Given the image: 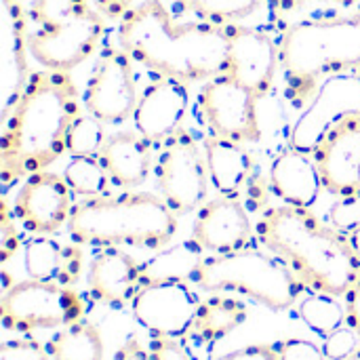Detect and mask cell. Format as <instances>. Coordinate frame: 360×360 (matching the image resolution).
I'll list each match as a JSON object with an SVG mask.
<instances>
[{
  "instance_id": "20",
  "label": "cell",
  "mask_w": 360,
  "mask_h": 360,
  "mask_svg": "<svg viewBox=\"0 0 360 360\" xmlns=\"http://www.w3.org/2000/svg\"><path fill=\"white\" fill-rule=\"evenodd\" d=\"M27 11L23 0H2V118L11 114L32 72L27 65Z\"/></svg>"
},
{
  "instance_id": "27",
  "label": "cell",
  "mask_w": 360,
  "mask_h": 360,
  "mask_svg": "<svg viewBox=\"0 0 360 360\" xmlns=\"http://www.w3.org/2000/svg\"><path fill=\"white\" fill-rule=\"evenodd\" d=\"M202 253L205 251L194 240L173 245L143 264V283L190 281L196 268L200 266V262L205 259Z\"/></svg>"
},
{
  "instance_id": "13",
  "label": "cell",
  "mask_w": 360,
  "mask_h": 360,
  "mask_svg": "<svg viewBox=\"0 0 360 360\" xmlns=\"http://www.w3.org/2000/svg\"><path fill=\"white\" fill-rule=\"evenodd\" d=\"M323 188L335 196L360 192V110L338 116L312 150Z\"/></svg>"
},
{
  "instance_id": "16",
  "label": "cell",
  "mask_w": 360,
  "mask_h": 360,
  "mask_svg": "<svg viewBox=\"0 0 360 360\" xmlns=\"http://www.w3.org/2000/svg\"><path fill=\"white\" fill-rule=\"evenodd\" d=\"M190 108V86L177 78L156 76L139 95L133 112L135 131L152 146L162 143L184 129V118Z\"/></svg>"
},
{
  "instance_id": "31",
  "label": "cell",
  "mask_w": 360,
  "mask_h": 360,
  "mask_svg": "<svg viewBox=\"0 0 360 360\" xmlns=\"http://www.w3.org/2000/svg\"><path fill=\"white\" fill-rule=\"evenodd\" d=\"M114 360H194L184 342L173 338L150 335L148 342L129 338L122 348L114 354Z\"/></svg>"
},
{
  "instance_id": "34",
  "label": "cell",
  "mask_w": 360,
  "mask_h": 360,
  "mask_svg": "<svg viewBox=\"0 0 360 360\" xmlns=\"http://www.w3.org/2000/svg\"><path fill=\"white\" fill-rule=\"evenodd\" d=\"M359 333L354 329L340 327L338 331L329 333L323 342V352L327 360H346L354 350H359Z\"/></svg>"
},
{
  "instance_id": "39",
  "label": "cell",
  "mask_w": 360,
  "mask_h": 360,
  "mask_svg": "<svg viewBox=\"0 0 360 360\" xmlns=\"http://www.w3.org/2000/svg\"><path fill=\"white\" fill-rule=\"evenodd\" d=\"M346 297V325L354 329L360 338V278L352 285V289L344 295Z\"/></svg>"
},
{
  "instance_id": "15",
  "label": "cell",
  "mask_w": 360,
  "mask_h": 360,
  "mask_svg": "<svg viewBox=\"0 0 360 360\" xmlns=\"http://www.w3.org/2000/svg\"><path fill=\"white\" fill-rule=\"evenodd\" d=\"M228 34V65L226 74L253 91L259 99L274 89L281 68L278 44L262 30L232 23L224 27Z\"/></svg>"
},
{
  "instance_id": "25",
  "label": "cell",
  "mask_w": 360,
  "mask_h": 360,
  "mask_svg": "<svg viewBox=\"0 0 360 360\" xmlns=\"http://www.w3.org/2000/svg\"><path fill=\"white\" fill-rule=\"evenodd\" d=\"M211 186L221 196H238L243 186L251 179L253 158L243 143L209 135L202 141Z\"/></svg>"
},
{
  "instance_id": "21",
  "label": "cell",
  "mask_w": 360,
  "mask_h": 360,
  "mask_svg": "<svg viewBox=\"0 0 360 360\" xmlns=\"http://www.w3.org/2000/svg\"><path fill=\"white\" fill-rule=\"evenodd\" d=\"M247 321V306L236 297L211 295L200 302L192 329L184 338L186 348L194 360H205L217 342L228 338L232 331L243 327Z\"/></svg>"
},
{
  "instance_id": "19",
  "label": "cell",
  "mask_w": 360,
  "mask_h": 360,
  "mask_svg": "<svg viewBox=\"0 0 360 360\" xmlns=\"http://www.w3.org/2000/svg\"><path fill=\"white\" fill-rule=\"evenodd\" d=\"M143 285V264L120 247H103L89 264V295L110 308L120 310L131 304Z\"/></svg>"
},
{
  "instance_id": "40",
  "label": "cell",
  "mask_w": 360,
  "mask_h": 360,
  "mask_svg": "<svg viewBox=\"0 0 360 360\" xmlns=\"http://www.w3.org/2000/svg\"><path fill=\"white\" fill-rule=\"evenodd\" d=\"M135 2L137 0H95V6L105 19L120 21L135 6Z\"/></svg>"
},
{
  "instance_id": "28",
  "label": "cell",
  "mask_w": 360,
  "mask_h": 360,
  "mask_svg": "<svg viewBox=\"0 0 360 360\" xmlns=\"http://www.w3.org/2000/svg\"><path fill=\"white\" fill-rule=\"evenodd\" d=\"M262 6V0H177L179 15H192L217 27H226L251 17Z\"/></svg>"
},
{
  "instance_id": "30",
  "label": "cell",
  "mask_w": 360,
  "mask_h": 360,
  "mask_svg": "<svg viewBox=\"0 0 360 360\" xmlns=\"http://www.w3.org/2000/svg\"><path fill=\"white\" fill-rule=\"evenodd\" d=\"M63 177L72 192L82 198L103 196L108 194V186L112 184L99 156L72 158L63 169Z\"/></svg>"
},
{
  "instance_id": "10",
  "label": "cell",
  "mask_w": 360,
  "mask_h": 360,
  "mask_svg": "<svg viewBox=\"0 0 360 360\" xmlns=\"http://www.w3.org/2000/svg\"><path fill=\"white\" fill-rule=\"evenodd\" d=\"M259 97L236 82L226 72L202 82L196 105L211 135L232 139L236 143H255L262 139Z\"/></svg>"
},
{
  "instance_id": "43",
  "label": "cell",
  "mask_w": 360,
  "mask_h": 360,
  "mask_svg": "<svg viewBox=\"0 0 360 360\" xmlns=\"http://www.w3.org/2000/svg\"><path fill=\"white\" fill-rule=\"evenodd\" d=\"M354 72H356V76H359V78H360V68H356V70H354Z\"/></svg>"
},
{
  "instance_id": "8",
  "label": "cell",
  "mask_w": 360,
  "mask_h": 360,
  "mask_svg": "<svg viewBox=\"0 0 360 360\" xmlns=\"http://www.w3.org/2000/svg\"><path fill=\"white\" fill-rule=\"evenodd\" d=\"M86 314L89 300L74 287L34 278L11 285L0 300V319L11 333L63 329L84 321Z\"/></svg>"
},
{
  "instance_id": "14",
  "label": "cell",
  "mask_w": 360,
  "mask_h": 360,
  "mask_svg": "<svg viewBox=\"0 0 360 360\" xmlns=\"http://www.w3.org/2000/svg\"><path fill=\"white\" fill-rule=\"evenodd\" d=\"M74 192L63 175L38 171L23 179L13 213L25 232L32 236H51L59 232L72 215Z\"/></svg>"
},
{
  "instance_id": "38",
  "label": "cell",
  "mask_w": 360,
  "mask_h": 360,
  "mask_svg": "<svg viewBox=\"0 0 360 360\" xmlns=\"http://www.w3.org/2000/svg\"><path fill=\"white\" fill-rule=\"evenodd\" d=\"M215 360H278V356H276V346L253 344V346H245L240 350H234V352Z\"/></svg>"
},
{
  "instance_id": "11",
  "label": "cell",
  "mask_w": 360,
  "mask_h": 360,
  "mask_svg": "<svg viewBox=\"0 0 360 360\" xmlns=\"http://www.w3.org/2000/svg\"><path fill=\"white\" fill-rule=\"evenodd\" d=\"M135 61L120 46L101 51L84 89V110L103 124H122L133 118L139 101Z\"/></svg>"
},
{
  "instance_id": "32",
  "label": "cell",
  "mask_w": 360,
  "mask_h": 360,
  "mask_svg": "<svg viewBox=\"0 0 360 360\" xmlns=\"http://www.w3.org/2000/svg\"><path fill=\"white\" fill-rule=\"evenodd\" d=\"M105 139H108V133L103 129V122L99 118H95L93 114H89V112H80L76 116V120L72 122L70 131H68L65 152L72 158L99 156Z\"/></svg>"
},
{
  "instance_id": "9",
  "label": "cell",
  "mask_w": 360,
  "mask_h": 360,
  "mask_svg": "<svg viewBox=\"0 0 360 360\" xmlns=\"http://www.w3.org/2000/svg\"><path fill=\"white\" fill-rule=\"evenodd\" d=\"M209 184L205 148L188 129H179L158 152V194L177 215H186L198 211L207 202Z\"/></svg>"
},
{
  "instance_id": "24",
  "label": "cell",
  "mask_w": 360,
  "mask_h": 360,
  "mask_svg": "<svg viewBox=\"0 0 360 360\" xmlns=\"http://www.w3.org/2000/svg\"><path fill=\"white\" fill-rule=\"evenodd\" d=\"M112 186L133 190L148 181L152 171V146L137 131L108 135L99 154Z\"/></svg>"
},
{
  "instance_id": "23",
  "label": "cell",
  "mask_w": 360,
  "mask_h": 360,
  "mask_svg": "<svg viewBox=\"0 0 360 360\" xmlns=\"http://www.w3.org/2000/svg\"><path fill=\"white\" fill-rule=\"evenodd\" d=\"M23 266L30 278L74 287L84 272L80 245H61L51 236H32L23 245Z\"/></svg>"
},
{
  "instance_id": "42",
  "label": "cell",
  "mask_w": 360,
  "mask_h": 360,
  "mask_svg": "<svg viewBox=\"0 0 360 360\" xmlns=\"http://www.w3.org/2000/svg\"><path fill=\"white\" fill-rule=\"evenodd\" d=\"M346 360H360V348L359 350H354V352H352V354H350Z\"/></svg>"
},
{
  "instance_id": "7",
  "label": "cell",
  "mask_w": 360,
  "mask_h": 360,
  "mask_svg": "<svg viewBox=\"0 0 360 360\" xmlns=\"http://www.w3.org/2000/svg\"><path fill=\"white\" fill-rule=\"evenodd\" d=\"M190 283L207 293L230 291L247 295L274 312L297 306L308 289L285 262L257 247L205 257Z\"/></svg>"
},
{
  "instance_id": "22",
  "label": "cell",
  "mask_w": 360,
  "mask_h": 360,
  "mask_svg": "<svg viewBox=\"0 0 360 360\" xmlns=\"http://www.w3.org/2000/svg\"><path fill=\"white\" fill-rule=\"evenodd\" d=\"M270 188L285 205L306 209H310L319 200L321 190H325L314 156L291 146L272 160Z\"/></svg>"
},
{
  "instance_id": "18",
  "label": "cell",
  "mask_w": 360,
  "mask_h": 360,
  "mask_svg": "<svg viewBox=\"0 0 360 360\" xmlns=\"http://www.w3.org/2000/svg\"><path fill=\"white\" fill-rule=\"evenodd\" d=\"M350 110H360V78L356 72L327 78L302 112L291 133V148L312 154L325 129Z\"/></svg>"
},
{
  "instance_id": "26",
  "label": "cell",
  "mask_w": 360,
  "mask_h": 360,
  "mask_svg": "<svg viewBox=\"0 0 360 360\" xmlns=\"http://www.w3.org/2000/svg\"><path fill=\"white\" fill-rule=\"evenodd\" d=\"M46 350L51 360H105V344L101 331L86 321L74 323L57 331Z\"/></svg>"
},
{
  "instance_id": "6",
  "label": "cell",
  "mask_w": 360,
  "mask_h": 360,
  "mask_svg": "<svg viewBox=\"0 0 360 360\" xmlns=\"http://www.w3.org/2000/svg\"><path fill=\"white\" fill-rule=\"evenodd\" d=\"M30 55L44 70L72 72L101 44L105 17L89 0H30Z\"/></svg>"
},
{
  "instance_id": "3",
  "label": "cell",
  "mask_w": 360,
  "mask_h": 360,
  "mask_svg": "<svg viewBox=\"0 0 360 360\" xmlns=\"http://www.w3.org/2000/svg\"><path fill=\"white\" fill-rule=\"evenodd\" d=\"M255 232L310 291L342 297L360 278V262L348 236L306 207H270L259 215Z\"/></svg>"
},
{
  "instance_id": "41",
  "label": "cell",
  "mask_w": 360,
  "mask_h": 360,
  "mask_svg": "<svg viewBox=\"0 0 360 360\" xmlns=\"http://www.w3.org/2000/svg\"><path fill=\"white\" fill-rule=\"evenodd\" d=\"M346 236H348V243H350V247H352L354 255L359 257V262H360V228L352 230V232H350V234H346Z\"/></svg>"
},
{
  "instance_id": "37",
  "label": "cell",
  "mask_w": 360,
  "mask_h": 360,
  "mask_svg": "<svg viewBox=\"0 0 360 360\" xmlns=\"http://www.w3.org/2000/svg\"><path fill=\"white\" fill-rule=\"evenodd\" d=\"M21 247V234L17 232V217L13 209H8L6 202H2V217H0V251H2V262L6 264L17 249Z\"/></svg>"
},
{
  "instance_id": "1",
  "label": "cell",
  "mask_w": 360,
  "mask_h": 360,
  "mask_svg": "<svg viewBox=\"0 0 360 360\" xmlns=\"http://www.w3.org/2000/svg\"><path fill=\"white\" fill-rule=\"evenodd\" d=\"M78 86L70 72H32L0 137V184L8 192L17 181L46 171L65 152L68 131L80 114Z\"/></svg>"
},
{
  "instance_id": "2",
  "label": "cell",
  "mask_w": 360,
  "mask_h": 360,
  "mask_svg": "<svg viewBox=\"0 0 360 360\" xmlns=\"http://www.w3.org/2000/svg\"><path fill=\"white\" fill-rule=\"evenodd\" d=\"M118 46L152 74L188 84L207 82L228 65L226 30L181 21L162 0H143L118 21Z\"/></svg>"
},
{
  "instance_id": "33",
  "label": "cell",
  "mask_w": 360,
  "mask_h": 360,
  "mask_svg": "<svg viewBox=\"0 0 360 360\" xmlns=\"http://www.w3.org/2000/svg\"><path fill=\"white\" fill-rule=\"evenodd\" d=\"M329 224L342 234H350L360 228V192L342 196L338 202H333L329 211Z\"/></svg>"
},
{
  "instance_id": "44",
  "label": "cell",
  "mask_w": 360,
  "mask_h": 360,
  "mask_svg": "<svg viewBox=\"0 0 360 360\" xmlns=\"http://www.w3.org/2000/svg\"><path fill=\"white\" fill-rule=\"evenodd\" d=\"M348 2H350V0H348Z\"/></svg>"
},
{
  "instance_id": "5",
  "label": "cell",
  "mask_w": 360,
  "mask_h": 360,
  "mask_svg": "<svg viewBox=\"0 0 360 360\" xmlns=\"http://www.w3.org/2000/svg\"><path fill=\"white\" fill-rule=\"evenodd\" d=\"M287 97L308 105L319 86L360 68V8L346 17L304 19L287 27L278 42Z\"/></svg>"
},
{
  "instance_id": "12",
  "label": "cell",
  "mask_w": 360,
  "mask_h": 360,
  "mask_svg": "<svg viewBox=\"0 0 360 360\" xmlns=\"http://www.w3.org/2000/svg\"><path fill=\"white\" fill-rule=\"evenodd\" d=\"M190 281H152L143 283L131 302L137 325L150 335L184 340L192 329L200 300L188 285Z\"/></svg>"
},
{
  "instance_id": "17",
  "label": "cell",
  "mask_w": 360,
  "mask_h": 360,
  "mask_svg": "<svg viewBox=\"0 0 360 360\" xmlns=\"http://www.w3.org/2000/svg\"><path fill=\"white\" fill-rule=\"evenodd\" d=\"M253 224L238 196H217L207 200L194 219L192 240L211 255H226L251 247Z\"/></svg>"
},
{
  "instance_id": "36",
  "label": "cell",
  "mask_w": 360,
  "mask_h": 360,
  "mask_svg": "<svg viewBox=\"0 0 360 360\" xmlns=\"http://www.w3.org/2000/svg\"><path fill=\"white\" fill-rule=\"evenodd\" d=\"M276 356L278 360H327L321 346L302 338H291L276 344Z\"/></svg>"
},
{
  "instance_id": "29",
  "label": "cell",
  "mask_w": 360,
  "mask_h": 360,
  "mask_svg": "<svg viewBox=\"0 0 360 360\" xmlns=\"http://www.w3.org/2000/svg\"><path fill=\"white\" fill-rule=\"evenodd\" d=\"M297 314L304 325L321 338L338 331L346 323V304H340L335 295L312 291L297 302Z\"/></svg>"
},
{
  "instance_id": "35",
  "label": "cell",
  "mask_w": 360,
  "mask_h": 360,
  "mask_svg": "<svg viewBox=\"0 0 360 360\" xmlns=\"http://www.w3.org/2000/svg\"><path fill=\"white\" fill-rule=\"evenodd\" d=\"M0 360H51L46 346L38 340H6L0 346Z\"/></svg>"
},
{
  "instance_id": "4",
  "label": "cell",
  "mask_w": 360,
  "mask_h": 360,
  "mask_svg": "<svg viewBox=\"0 0 360 360\" xmlns=\"http://www.w3.org/2000/svg\"><path fill=\"white\" fill-rule=\"evenodd\" d=\"M177 213L152 192L103 194L74 205L68 232L84 247L165 249L177 234Z\"/></svg>"
}]
</instances>
